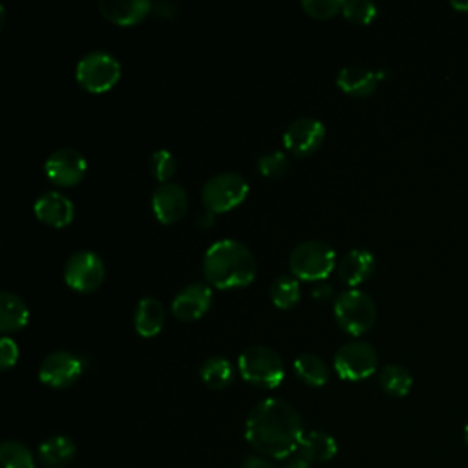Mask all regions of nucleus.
<instances>
[{"instance_id":"obj_21","label":"nucleus","mask_w":468,"mask_h":468,"mask_svg":"<svg viewBox=\"0 0 468 468\" xmlns=\"http://www.w3.org/2000/svg\"><path fill=\"white\" fill-rule=\"evenodd\" d=\"M29 320V309L26 302L11 291L0 292V329L2 333H13L22 329Z\"/></svg>"},{"instance_id":"obj_24","label":"nucleus","mask_w":468,"mask_h":468,"mask_svg":"<svg viewBox=\"0 0 468 468\" xmlns=\"http://www.w3.org/2000/svg\"><path fill=\"white\" fill-rule=\"evenodd\" d=\"M199 377L210 389H223L234 378V367L229 358L214 355L199 366Z\"/></svg>"},{"instance_id":"obj_6","label":"nucleus","mask_w":468,"mask_h":468,"mask_svg":"<svg viewBox=\"0 0 468 468\" xmlns=\"http://www.w3.org/2000/svg\"><path fill=\"white\" fill-rule=\"evenodd\" d=\"M338 325L349 335H362L375 324L377 307L369 294L358 289L342 291L333 305Z\"/></svg>"},{"instance_id":"obj_2","label":"nucleus","mask_w":468,"mask_h":468,"mask_svg":"<svg viewBox=\"0 0 468 468\" xmlns=\"http://www.w3.org/2000/svg\"><path fill=\"white\" fill-rule=\"evenodd\" d=\"M203 274L218 289L245 287L256 276V258L239 239L223 238L207 249Z\"/></svg>"},{"instance_id":"obj_16","label":"nucleus","mask_w":468,"mask_h":468,"mask_svg":"<svg viewBox=\"0 0 468 468\" xmlns=\"http://www.w3.org/2000/svg\"><path fill=\"white\" fill-rule=\"evenodd\" d=\"M375 271V256L367 249H351L338 261L336 274L342 283L353 287L366 282Z\"/></svg>"},{"instance_id":"obj_36","label":"nucleus","mask_w":468,"mask_h":468,"mask_svg":"<svg viewBox=\"0 0 468 468\" xmlns=\"http://www.w3.org/2000/svg\"><path fill=\"white\" fill-rule=\"evenodd\" d=\"M452 5L455 7V9H459V11H468V2H452Z\"/></svg>"},{"instance_id":"obj_8","label":"nucleus","mask_w":468,"mask_h":468,"mask_svg":"<svg viewBox=\"0 0 468 468\" xmlns=\"http://www.w3.org/2000/svg\"><path fill=\"white\" fill-rule=\"evenodd\" d=\"M333 366L338 377L344 380H364L377 371L378 353L367 340L353 338L336 349Z\"/></svg>"},{"instance_id":"obj_28","label":"nucleus","mask_w":468,"mask_h":468,"mask_svg":"<svg viewBox=\"0 0 468 468\" xmlns=\"http://www.w3.org/2000/svg\"><path fill=\"white\" fill-rule=\"evenodd\" d=\"M289 165H291V161L283 150H272V152H267L258 157L260 174L265 177H271V179H278V177L285 176V172L289 170Z\"/></svg>"},{"instance_id":"obj_5","label":"nucleus","mask_w":468,"mask_h":468,"mask_svg":"<svg viewBox=\"0 0 468 468\" xmlns=\"http://www.w3.org/2000/svg\"><path fill=\"white\" fill-rule=\"evenodd\" d=\"M75 77L88 91H108L121 77V62L106 49H91L79 58Z\"/></svg>"},{"instance_id":"obj_4","label":"nucleus","mask_w":468,"mask_h":468,"mask_svg":"<svg viewBox=\"0 0 468 468\" xmlns=\"http://www.w3.org/2000/svg\"><path fill=\"white\" fill-rule=\"evenodd\" d=\"M336 256L333 247L324 239H305L298 243L289 256L292 276L307 282L324 280L335 269Z\"/></svg>"},{"instance_id":"obj_10","label":"nucleus","mask_w":468,"mask_h":468,"mask_svg":"<svg viewBox=\"0 0 468 468\" xmlns=\"http://www.w3.org/2000/svg\"><path fill=\"white\" fill-rule=\"evenodd\" d=\"M84 364L79 355L57 349L44 356L38 366V378L49 388H68L82 375Z\"/></svg>"},{"instance_id":"obj_14","label":"nucleus","mask_w":468,"mask_h":468,"mask_svg":"<svg viewBox=\"0 0 468 468\" xmlns=\"http://www.w3.org/2000/svg\"><path fill=\"white\" fill-rule=\"evenodd\" d=\"M212 303V287L205 282H192L185 285L172 300V313L176 318L190 322L208 311Z\"/></svg>"},{"instance_id":"obj_13","label":"nucleus","mask_w":468,"mask_h":468,"mask_svg":"<svg viewBox=\"0 0 468 468\" xmlns=\"http://www.w3.org/2000/svg\"><path fill=\"white\" fill-rule=\"evenodd\" d=\"M188 208V194L176 181L159 183L152 192V210L161 223L179 221Z\"/></svg>"},{"instance_id":"obj_29","label":"nucleus","mask_w":468,"mask_h":468,"mask_svg":"<svg viewBox=\"0 0 468 468\" xmlns=\"http://www.w3.org/2000/svg\"><path fill=\"white\" fill-rule=\"evenodd\" d=\"M342 13L356 24H369L377 16V5L371 0H344Z\"/></svg>"},{"instance_id":"obj_31","label":"nucleus","mask_w":468,"mask_h":468,"mask_svg":"<svg viewBox=\"0 0 468 468\" xmlns=\"http://www.w3.org/2000/svg\"><path fill=\"white\" fill-rule=\"evenodd\" d=\"M344 0H302V7L313 18H329L342 11Z\"/></svg>"},{"instance_id":"obj_22","label":"nucleus","mask_w":468,"mask_h":468,"mask_svg":"<svg viewBox=\"0 0 468 468\" xmlns=\"http://www.w3.org/2000/svg\"><path fill=\"white\" fill-rule=\"evenodd\" d=\"M75 457V442L66 435H53L38 446V461L46 468H64Z\"/></svg>"},{"instance_id":"obj_11","label":"nucleus","mask_w":468,"mask_h":468,"mask_svg":"<svg viewBox=\"0 0 468 468\" xmlns=\"http://www.w3.org/2000/svg\"><path fill=\"white\" fill-rule=\"evenodd\" d=\"M325 137V126L322 121L303 115L287 124L283 132V144L298 157L314 154Z\"/></svg>"},{"instance_id":"obj_27","label":"nucleus","mask_w":468,"mask_h":468,"mask_svg":"<svg viewBox=\"0 0 468 468\" xmlns=\"http://www.w3.org/2000/svg\"><path fill=\"white\" fill-rule=\"evenodd\" d=\"M0 468H35V457L24 442L9 439L0 444Z\"/></svg>"},{"instance_id":"obj_32","label":"nucleus","mask_w":468,"mask_h":468,"mask_svg":"<svg viewBox=\"0 0 468 468\" xmlns=\"http://www.w3.org/2000/svg\"><path fill=\"white\" fill-rule=\"evenodd\" d=\"M18 360V346L13 338L2 336L0 340V367L9 369Z\"/></svg>"},{"instance_id":"obj_23","label":"nucleus","mask_w":468,"mask_h":468,"mask_svg":"<svg viewBox=\"0 0 468 468\" xmlns=\"http://www.w3.org/2000/svg\"><path fill=\"white\" fill-rule=\"evenodd\" d=\"M292 367L296 377L309 386H324L329 380V367L325 360L316 353H300L294 358Z\"/></svg>"},{"instance_id":"obj_7","label":"nucleus","mask_w":468,"mask_h":468,"mask_svg":"<svg viewBox=\"0 0 468 468\" xmlns=\"http://www.w3.org/2000/svg\"><path fill=\"white\" fill-rule=\"evenodd\" d=\"M249 194L247 179L232 170L210 176L201 188V201L208 212H227Z\"/></svg>"},{"instance_id":"obj_30","label":"nucleus","mask_w":468,"mask_h":468,"mask_svg":"<svg viewBox=\"0 0 468 468\" xmlns=\"http://www.w3.org/2000/svg\"><path fill=\"white\" fill-rule=\"evenodd\" d=\"M177 165H176V157L172 155V152L161 148V150H155L150 157V170L152 174L155 176V179L159 183H166V181H172L170 177L174 176Z\"/></svg>"},{"instance_id":"obj_17","label":"nucleus","mask_w":468,"mask_h":468,"mask_svg":"<svg viewBox=\"0 0 468 468\" xmlns=\"http://www.w3.org/2000/svg\"><path fill=\"white\" fill-rule=\"evenodd\" d=\"M97 7L110 22L128 26L141 22L150 11L152 2L148 0H99Z\"/></svg>"},{"instance_id":"obj_35","label":"nucleus","mask_w":468,"mask_h":468,"mask_svg":"<svg viewBox=\"0 0 468 468\" xmlns=\"http://www.w3.org/2000/svg\"><path fill=\"white\" fill-rule=\"evenodd\" d=\"M283 468H311V464L305 463V461H302V459H292V461H289Z\"/></svg>"},{"instance_id":"obj_3","label":"nucleus","mask_w":468,"mask_h":468,"mask_svg":"<svg viewBox=\"0 0 468 468\" xmlns=\"http://www.w3.org/2000/svg\"><path fill=\"white\" fill-rule=\"evenodd\" d=\"M238 369L243 380L265 389L280 386L285 377L283 358L278 351L263 344L245 347L238 356Z\"/></svg>"},{"instance_id":"obj_12","label":"nucleus","mask_w":468,"mask_h":468,"mask_svg":"<svg viewBox=\"0 0 468 468\" xmlns=\"http://www.w3.org/2000/svg\"><path fill=\"white\" fill-rule=\"evenodd\" d=\"M88 163L86 157L75 148H58L53 150L44 161V172L49 181L58 186H73L86 174Z\"/></svg>"},{"instance_id":"obj_19","label":"nucleus","mask_w":468,"mask_h":468,"mask_svg":"<svg viewBox=\"0 0 468 468\" xmlns=\"http://www.w3.org/2000/svg\"><path fill=\"white\" fill-rule=\"evenodd\" d=\"M336 441L320 430H311L307 433H303V437L300 439V444L296 448L298 459L305 461V463H325L329 459H333L336 455Z\"/></svg>"},{"instance_id":"obj_9","label":"nucleus","mask_w":468,"mask_h":468,"mask_svg":"<svg viewBox=\"0 0 468 468\" xmlns=\"http://www.w3.org/2000/svg\"><path fill=\"white\" fill-rule=\"evenodd\" d=\"M104 272L102 258L88 249L69 254L64 263V280L79 292H91L99 289L104 280Z\"/></svg>"},{"instance_id":"obj_20","label":"nucleus","mask_w":468,"mask_h":468,"mask_svg":"<svg viewBox=\"0 0 468 468\" xmlns=\"http://www.w3.org/2000/svg\"><path fill=\"white\" fill-rule=\"evenodd\" d=\"M163 324H165V305L154 296L141 298L133 309L135 331L141 336L150 338L163 329Z\"/></svg>"},{"instance_id":"obj_25","label":"nucleus","mask_w":468,"mask_h":468,"mask_svg":"<svg viewBox=\"0 0 468 468\" xmlns=\"http://www.w3.org/2000/svg\"><path fill=\"white\" fill-rule=\"evenodd\" d=\"M378 384L391 397H406L413 386V377L400 364H386L378 373Z\"/></svg>"},{"instance_id":"obj_26","label":"nucleus","mask_w":468,"mask_h":468,"mask_svg":"<svg viewBox=\"0 0 468 468\" xmlns=\"http://www.w3.org/2000/svg\"><path fill=\"white\" fill-rule=\"evenodd\" d=\"M271 300L280 309H291L300 300V282L292 274H280L271 282Z\"/></svg>"},{"instance_id":"obj_1","label":"nucleus","mask_w":468,"mask_h":468,"mask_svg":"<svg viewBox=\"0 0 468 468\" xmlns=\"http://www.w3.org/2000/svg\"><path fill=\"white\" fill-rule=\"evenodd\" d=\"M303 437L298 410L283 399L269 397L254 404L245 422V439L260 453L283 459L296 452Z\"/></svg>"},{"instance_id":"obj_34","label":"nucleus","mask_w":468,"mask_h":468,"mask_svg":"<svg viewBox=\"0 0 468 468\" xmlns=\"http://www.w3.org/2000/svg\"><path fill=\"white\" fill-rule=\"evenodd\" d=\"M239 468H274V464L271 461H267L265 457H258V455H250L247 457Z\"/></svg>"},{"instance_id":"obj_18","label":"nucleus","mask_w":468,"mask_h":468,"mask_svg":"<svg viewBox=\"0 0 468 468\" xmlns=\"http://www.w3.org/2000/svg\"><path fill=\"white\" fill-rule=\"evenodd\" d=\"M378 82V73L360 66V64H347L336 75L338 88L353 97H367L375 91Z\"/></svg>"},{"instance_id":"obj_15","label":"nucleus","mask_w":468,"mask_h":468,"mask_svg":"<svg viewBox=\"0 0 468 468\" xmlns=\"http://www.w3.org/2000/svg\"><path fill=\"white\" fill-rule=\"evenodd\" d=\"M33 210L40 221L51 227L69 225L75 214L73 201L58 190H46L38 194V197L33 203Z\"/></svg>"},{"instance_id":"obj_33","label":"nucleus","mask_w":468,"mask_h":468,"mask_svg":"<svg viewBox=\"0 0 468 468\" xmlns=\"http://www.w3.org/2000/svg\"><path fill=\"white\" fill-rule=\"evenodd\" d=\"M152 11L159 16H174L176 11H177V5L168 2V0H161V2L152 4Z\"/></svg>"},{"instance_id":"obj_37","label":"nucleus","mask_w":468,"mask_h":468,"mask_svg":"<svg viewBox=\"0 0 468 468\" xmlns=\"http://www.w3.org/2000/svg\"><path fill=\"white\" fill-rule=\"evenodd\" d=\"M464 441H466V444H468V422L464 424Z\"/></svg>"}]
</instances>
